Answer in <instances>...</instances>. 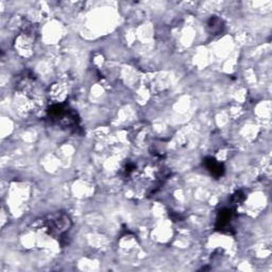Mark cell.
<instances>
[{
  "label": "cell",
  "instance_id": "3957f363",
  "mask_svg": "<svg viewBox=\"0 0 272 272\" xmlns=\"http://www.w3.org/2000/svg\"><path fill=\"white\" fill-rule=\"evenodd\" d=\"M204 165L207 168V170L209 172L212 173V175H214L215 178H221L224 174V166L222 163L218 162L216 158H214L212 156H207L204 160Z\"/></svg>",
  "mask_w": 272,
  "mask_h": 272
},
{
  "label": "cell",
  "instance_id": "7a4b0ae2",
  "mask_svg": "<svg viewBox=\"0 0 272 272\" xmlns=\"http://www.w3.org/2000/svg\"><path fill=\"white\" fill-rule=\"evenodd\" d=\"M235 216V211L232 208H222L218 213L216 219V230L222 233H231V221Z\"/></svg>",
  "mask_w": 272,
  "mask_h": 272
},
{
  "label": "cell",
  "instance_id": "5b68a950",
  "mask_svg": "<svg viewBox=\"0 0 272 272\" xmlns=\"http://www.w3.org/2000/svg\"><path fill=\"white\" fill-rule=\"evenodd\" d=\"M245 199H246L245 194H243L241 190H238V191L235 192L233 196H232L231 202L233 203L234 205H239L240 203H242L243 201H245Z\"/></svg>",
  "mask_w": 272,
  "mask_h": 272
},
{
  "label": "cell",
  "instance_id": "6da1fadb",
  "mask_svg": "<svg viewBox=\"0 0 272 272\" xmlns=\"http://www.w3.org/2000/svg\"><path fill=\"white\" fill-rule=\"evenodd\" d=\"M43 224L50 236L60 238L61 236L65 235L66 232L70 229L71 220L66 214L58 213L48 216L45 219Z\"/></svg>",
  "mask_w": 272,
  "mask_h": 272
},
{
  "label": "cell",
  "instance_id": "277c9868",
  "mask_svg": "<svg viewBox=\"0 0 272 272\" xmlns=\"http://www.w3.org/2000/svg\"><path fill=\"white\" fill-rule=\"evenodd\" d=\"M207 28L209 32L214 35H216V34H220L223 30V22L220 18H218L217 16H213L211 17V19L208 20V24H207Z\"/></svg>",
  "mask_w": 272,
  "mask_h": 272
}]
</instances>
